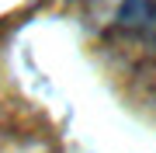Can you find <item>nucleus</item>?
I'll use <instances>...</instances> for the list:
<instances>
[{
  "label": "nucleus",
  "mask_w": 156,
  "mask_h": 153,
  "mask_svg": "<svg viewBox=\"0 0 156 153\" xmlns=\"http://www.w3.org/2000/svg\"><path fill=\"white\" fill-rule=\"evenodd\" d=\"M118 24L146 42H156V0H125L118 11Z\"/></svg>",
  "instance_id": "obj_1"
}]
</instances>
